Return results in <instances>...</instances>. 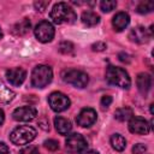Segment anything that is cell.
Here are the masks:
<instances>
[{
	"instance_id": "5b68a950",
	"label": "cell",
	"mask_w": 154,
	"mask_h": 154,
	"mask_svg": "<svg viewBox=\"0 0 154 154\" xmlns=\"http://www.w3.org/2000/svg\"><path fill=\"white\" fill-rule=\"evenodd\" d=\"M63 79L66 83L72 84L76 88H85L88 82H89V77L85 72L81 71V70H67L63 73Z\"/></svg>"
},
{
	"instance_id": "9c48e42d",
	"label": "cell",
	"mask_w": 154,
	"mask_h": 154,
	"mask_svg": "<svg viewBox=\"0 0 154 154\" xmlns=\"http://www.w3.org/2000/svg\"><path fill=\"white\" fill-rule=\"evenodd\" d=\"M129 130L136 135H147L150 131V123L142 117H131L129 119Z\"/></svg>"
},
{
	"instance_id": "3957f363",
	"label": "cell",
	"mask_w": 154,
	"mask_h": 154,
	"mask_svg": "<svg viewBox=\"0 0 154 154\" xmlns=\"http://www.w3.org/2000/svg\"><path fill=\"white\" fill-rule=\"evenodd\" d=\"M36 137V130L30 125H19L10 134V140L13 144L23 146L30 143Z\"/></svg>"
},
{
	"instance_id": "4316f807",
	"label": "cell",
	"mask_w": 154,
	"mask_h": 154,
	"mask_svg": "<svg viewBox=\"0 0 154 154\" xmlns=\"http://www.w3.org/2000/svg\"><path fill=\"white\" fill-rule=\"evenodd\" d=\"M19 154H40V153H38V149H37L36 147H34V146H29V147L23 148V149L20 150Z\"/></svg>"
},
{
	"instance_id": "484cf974",
	"label": "cell",
	"mask_w": 154,
	"mask_h": 154,
	"mask_svg": "<svg viewBox=\"0 0 154 154\" xmlns=\"http://www.w3.org/2000/svg\"><path fill=\"white\" fill-rule=\"evenodd\" d=\"M146 150H147V147L142 143H137L132 147V153L134 154H143Z\"/></svg>"
},
{
	"instance_id": "603a6c76",
	"label": "cell",
	"mask_w": 154,
	"mask_h": 154,
	"mask_svg": "<svg viewBox=\"0 0 154 154\" xmlns=\"http://www.w3.org/2000/svg\"><path fill=\"white\" fill-rule=\"evenodd\" d=\"M100 7L103 12H111L112 10H114L117 7V1L113 0H102L100 2Z\"/></svg>"
},
{
	"instance_id": "cb8c5ba5",
	"label": "cell",
	"mask_w": 154,
	"mask_h": 154,
	"mask_svg": "<svg viewBox=\"0 0 154 154\" xmlns=\"http://www.w3.org/2000/svg\"><path fill=\"white\" fill-rule=\"evenodd\" d=\"M43 146L48 149V150H51V152H54V150H57V149H59V142L58 141H55V140H46L45 142H43Z\"/></svg>"
},
{
	"instance_id": "d4e9b609",
	"label": "cell",
	"mask_w": 154,
	"mask_h": 154,
	"mask_svg": "<svg viewBox=\"0 0 154 154\" xmlns=\"http://www.w3.org/2000/svg\"><path fill=\"white\" fill-rule=\"evenodd\" d=\"M72 49H73V45H72L71 42L64 41V42H61V43L59 45V51H60L61 53H65V54H67V53L72 52Z\"/></svg>"
},
{
	"instance_id": "d6a6232c",
	"label": "cell",
	"mask_w": 154,
	"mask_h": 154,
	"mask_svg": "<svg viewBox=\"0 0 154 154\" xmlns=\"http://www.w3.org/2000/svg\"><path fill=\"white\" fill-rule=\"evenodd\" d=\"M4 120H5V113L2 109H0V125L4 123Z\"/></svg>"
},
{
	"instance_id": "ac0fdd59",
	"label": "cell",
	"mask_w": 154,
	"mask_h": 154,
	"mask_svg": "<svg viewBox=\"0 0 154 154\" xmlns=\"http://www.w3.org/2000/svg\"><path fill=\"white\" fill-rule=\"evenodd\" d=\"M109 142H111L112 148L116 149L117 152H123L126 147V140L120 134H113L109 138Z\"/></svg>"
},
{
	"instance_id": "44dd1931",
	"label": "cell",
	"mask_w": 154,
	"mask_h": 154,
	"mask_svg": "<svg viewBox=\"0 0 154 154\" xmlns=\"http://www.w3.org/2000/svg\"><path fill=\"white\" fill-rule=\"evenodd\" d=\"M30 30V20L28 18H23L13 26V32L16 35H25Z\"/></svg>"
},
{
	"instance_id": "4fadbf2b",
	"label": "cell",
	"mask_w": 154,
	"mask_h": 154,
	"mask_svg": "<svg viewBox=\"0 0 154 154\" xmlns=\"http://www.w3.org/2000/svg\"><path fill=\"white\" fill-rule=\"evenodd\" d=\"M150 37H152V34L144 26H136L131 29L129 34V38L136 43H146L149 41Z\"/></svg>"
},
{
	"instance_id": "f1b7e54d",
	"label": "cell",
	"mask_w": 154,
	"mask_h": 154,
	"mask_svg": "<svg viewBox=\"0 0 154 154\" xmlns=\"http://www.w3.org/2000/svg\"><path fill=\"white\" fill-rule=\"evenodd\" d=\"M34 5H35V7H36L37 11H41V12H42V11H45L46 7L49 5V1H38V2L36 1Z\"/></svg>"
},
{
	"instance_id": "6da1fadb",
	"label": "cell",
	"mask_w": 154,
	"mask_h": 154,
	"mask_svg": "<svg viewBox=\"0 0 154 154\" xmlns=\"http://www.w3.org/2000/svg\"><path fill=\"white\" fill-rule=\"evenodd\" d=\"M49 17L55 24H71L77 19L76 12L66 2L55 4L49 13Z\"/></svg>"
},
{
	"instance_id": "7a4b0ae2",
	"label": "cell",
	"mask_w": 154,
	"mask_h": 154,
	"mask_svg": "<svg viewBox=\"0 0 154 154\" xmlns=\"http://www.w3.org/2000/svg\"><path fill=\"white\" fill-rule=\"evenodd\" d=\"M106 79L109 84H113L123 89H128L131 85V79L129 77V73L124 69L112 65L108 66L106 70Z\"/></svg>"
},
{
	"instance_id": "f546056e",
	"label": "cell",
	"mask_w": 154,
	"mask_h": 154,
	"mask_svg": "<svg viewBox=\"0 0 154 154\" xmlns=\"http://www.w3.org/2000/svg\"><path fill=\"white\" fill-rule=\"evenodd\" d=\"M91 48H93V51L101 52V51H103V49L106 48V45H105L103 42H96V43H94V45L91 46Z\"/></svg>"
},
{
	"instance_id": "4dcf8cb0",
	"label": "cell",
	"mask_w": 154,
	"mask_h": 154,
	"mask_svg": "<svg viewBox=\"0 0 154 154\" xmlns=\"http://www.w3.org/2000/svg\"><path fill=\"white\" fill-rule=\"evenodd\" d=\"M119 60L123 63H130V57L126 53H119Z\"/></svg>"
},
{
	"instance_id": "5bb4252c",
	"label": "cell",
	"mask_w": 154,
	"mask_h": 154,
	"mask_svg": "<svg viewBox=\"0 0 154 154\" xmlns=\"http://www.w3.org/2000/svg\"><path fill=\"white\" fill-rule=\"evenodd\" d=\"M130 23V17L126 12H118L113 19H112V25L116 31H123Z\"/></svg>"
},
{
	"instance_id": "9a60e30c",
	"label": "cell",
	"mask_w": 154,
	"mask_h": 154,
	"mask_svg": "<svg viewBox=\"0 0 154 154\" xmlns=\"http://www.w3.org/2000/svg\"><path fill=\"white\" fill-rule=\"evenodd\" d=\"M136 84H137V89L140 90V93L146 95L152 87V77L144 72L138 73L137 78H136Z\"/></svg>"
},
{
	"instance_id": "83f0119b",
	"label": "cell",
	"mask_w": 154,
	"mask_h": 154,
	"mask_svg": "<svg viewBox=\"0 0 154 154\" xmlns=\"http://www.w3.org/2000/svg\"><path fill=\"white\" fill-rule=\"evenodd\" d=\"M100 103H101V107H102V108H107V107L112 103V96H109V95H105V96H102Z\"/></svg>"
},
{
	"instance_id": "1f68e13d",
	"label": "cell",
	"mask_w": 154,
	"mask_h": 154,
	"mask_svg": "<svg viewBox=\"0 0 154 154\" xmlns=\"http://www.w3.org/2000/svg\"><path fill=\"white\" fill-rule=\"evenodd\" d=\"M0 154H8V147L4 142H0Z\"/></svg>"
},
{
	"instance_id": "2e32d148",
	"label": "cell",
	"mask_w": 154,
	"mask_h": 154,
	"mask_svg": "<svg viewBox=\"0 0 154 154\" xmlns=\"http://www.w3.org/2000/svg\"><path fill=\"white\" fill-rule=\"evenodd\" d=\"M54 125H55V130L60 135H67L72 129L71 122L64 117H60V116L54 118Z\"/></svg>"
},
{
	"instance_id": "ffe728a7",
	"label": "cell",
	"mask_w": 154,
	"mask_h": 154,
	"mask_svg": "<svg viewBox=\"0 0 154 154\" xmlns=\"http://www.w3.org/2000/svg\"><path fill=\"white\" fill-rule=\"evenodd\" d=\"M13 97H14V93H13V90H11L8 87L5 85L4 82L0 81V102H5V103H7V102L12 101Z\"/></svg>"
},
{
	"instance_id": "277c9868",
	"label": "cell",
	"mask_w": 154,
	"mask_h": 154,
	"mask_svg": "<svg viewBox=\"0 0 154 154\" xmlns=\"http://www.w3.org/2000/svg\"><path fill=\"white\" fill-rule=\"evenodd\" d=\"M53 71L47 65H37L31 72V85L35 88H45L51 83Z\"/></svg>"
},
{
	"instance_id": "7402d4cb",
	"label": "cell",
	"mask_w": 154,
	"mask_h": 154,
	"mask_svg": "<svg viewBox=\"0 0 154 154\" xmlns=\"http://www.w3.org/2000/svg\"><path fill=\"white\" fill-rule=\"evenodd\" d=\"M153 8H154V2H152V1H144V2H141L137 6V12L141 13V14H144V13L152 12Z\"/></svg>"
},
{
	"instance_id": "d6986e66",
	"label": "cell",
	"mask_w": 154,
	"mask_h": 154,
	"mask_svg": "<svg viewBox=\"0 0 154 154\" xmlns=\"http://www.w3.org/2000/svg\"><path fill=\"white\" fill-rule=\"evenodd\" d=\"M131 117H134V113H132V109L130 107H120V108H117L116 112H114V118L119 122H125V120H129Z\"/></svg>"
},
{
	"instance_id": "836d02e7",
	"label": "cell",
	"mask_w": 154,
	"mask_h": 154,
	"mask_svg": "<svg viewBox=\"0 0 154 154\" xmlns=\"http://www.w3.org/2000/svg\"><path fill=\"white\" fill-rule=\"evenodd\" d=\"M82 154H99L96 150H88V152H84V153H82Z\"/></svg>"
},
{
	"instance_id": "30bf717a",
	"label": "cell",
	"mask_w": 154,
	"mask_h": 154,
	"mask_svg": "<svg viewBox=\"0 0 154 154\" xmlns=\"http://www.w3.org/2000/svg\"><path fill=\"white\" fill-rule=\"evenodd\" d=\"M37 116V111L34 106H23L13 111L12 117L17 122H31Z\"/></svg>"
},
{
	"instance_id": "e0dca14e",
	"label": "cell",
	"mask_w": 154,
	"mask_h": 154,
	"mask_svg": "<svg viewBox=\"0 0 154 154\" xmlns=\"http://www.w3.org/2000/svg\"><path fill=\"white\" fill-rule=\"evenodd\" d=\"M81 19H82V23H83L84 25H87V26H95V25L99 24V22H100L99 14H96V13L93 12V11H84V12L82 13Z\"/></svg>"
},
{
	"instance_id": "52a82bcc",
	"label": "cell",
	"mask_w": 154,
	"mask_h": 154,
	"mask_svg": "<svg viewBox=\"0 0 154 154\" xmlns=\"http://www.w3.org/2000/svg\"><path fill=\"white\" fill-rule=\"evenodd\" d=\"M87 140L81 135V134H70L65 141V147L66 150L71 154L81 153L87 148Z\"/></svg>"
},
{
	"instance_id": "8992f818",
	"label": "cell",
	"mask_w": 154,
	"mask_h": 154,
	"mask_svg": "<svg viewBox=\"0 0 154 154\" xmlns=\"http://www.w3.org/2000/svg\"><path fill=\"white\" fill-rule=\"evenodd\" d=\"M34 34L36 36V38L42 42V43H47V42H51L54 37V34H55V30H54V26L51 22L48 20H42L40 22L35 29H34Z\"/></svg>"
},
{
	"instance_id": "e575fe53",
	"label": "cell",
	"mask_w": 154,
	"mask_h": 154,
	"mask_svg": "<svg viewBox=\"0 0 154 154\" xmlns=\"http://www.w3.org/2000/svg\"><path fill=\"white\" fill-rule=\"evenodd\" d=\"M2 38V31H1V29H0V40Z\"/></svg>"
},
{
	"instance_id": "7c38bea8",
	"label": "cell",
	"mask_w": 154,
	"mask_h": 154,
	"mask_svg": "<svg viewBox=\"0 0 154 154\" xmlns=\"http://www.w3.org/2000/svg\"><path fill=\"white\" fill-rule=\"evenodd\" d=\"M26 77V71L23 67H12L6 71V78L12 85H20Z\"/></svg>"
},
{
	"instance_id": "ba28073f",
	"label": "cell",
	"mask_w": 154,
	"mask_h": 154,
	"mask_svg": "<svg viewBox=\"0 0 154 154\" xmlns=\"http://www.w3.org/2000/svg\"><path fill=\"white\" fill-rule=\"evenodd\" d=\"M48 103L53 111L63 112L70 107L71 102H70V99L65 94H63L60 91H54L48 96Z\"/></svg>"
},
{
	"instance_id": "8fae6325",
	"label": "cell",
	"mask_w": 154,
	"mask_h": 154,
	"mask_svg": "<svg viewBox=\"0 0 154 154\" xmlns=\"http://www.w3.org/2000/svg\"><path fill=\"white\" fill-rule=\"evenodd\" d=\"M96 118H97L96 111L88 107V108H83L78 113V116L76 118V122L82 128H89L96 122Z\"/></svg>"
}]
</instances>
